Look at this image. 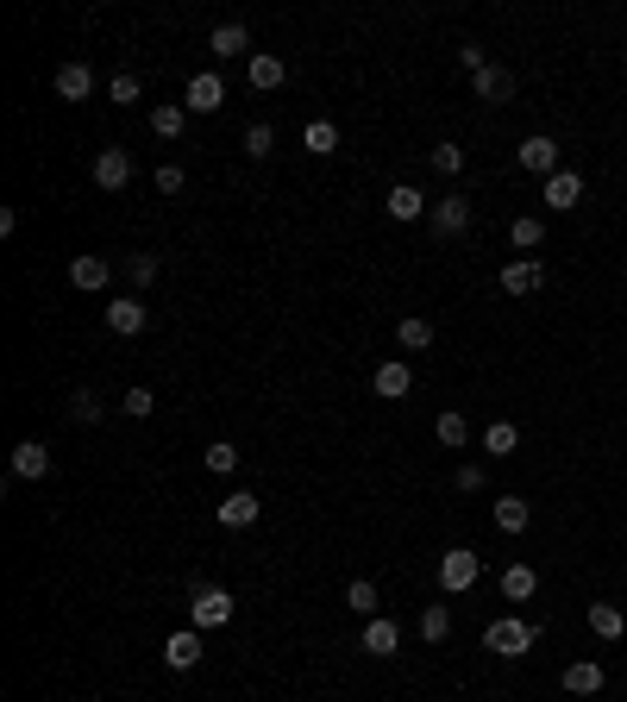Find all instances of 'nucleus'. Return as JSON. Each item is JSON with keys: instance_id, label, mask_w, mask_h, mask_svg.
Masks as SVG:
<instances>
[{"instance_id": "1", "label": "nucleus", "mask_w": 627, "mask_h": 702, "mask_svg": "<svg viewBox=\"0 0 627 702\" xmlns=\"http://www.w3.org/2000/svg\"><path fill=\"white\" fill-rule=\"evenodd\" d=\"M483 646H490L496 659H521V652H533V646H540V627H533V621H521V615H502V621H490Z\"/></svg>"}, {"instance_id": "2", "label": "nucleus", "mask_w": 627, "mask_h": 702, "mask_svg": "<svg viewBox=\"0 0 627 702\" xmlns=\"http://www.w3.org/2000/svg\"><path fill=\"white\" fill-rule=\"evenodd\" d=\"M232 615H239V602H232V590H220V583H207V590L189 596V627H201V634L226 627Z\"/></svg>"}, {"instance_id": "3", "label": "nucleus", "mask_w": 627, "mask_h": 702, "mask_svg": "<svg viewBox=\"0 0 627 702\" xmlns=\"http://www.w3.org/2000/svg\"><path fill=\"white\" fill-rule=\"evenodd\" d=\"M477 577H483V558H477L471 546H452V552H439V590H446V596H464Z\"/></svg>"}, {"instance_id": "4", "label": "nucleus", "mask_w": 627, "mask_h": 702, "mask_svg": "<svg viewBox=\"0 0 627 702\" xmlns=\"http://www.w3.org/2000/svg\"><path fill=\"white\" fill-rule=\"evenodd\" d=\"M427 226L439 239H464V232H471V195H439L427 207Z\"/></svg>"}, {"instance_id": "5", "label": "nucleus", "mask_w": 627, "mask_h": 702, "mask_svg": "<svg viewBox=\"0 0 627 702\" xmlns=\"http://www.w3.org/2000/svg\"><path fill=\"white\" fill-rule=\"evenodd\" d=\"M515 163L527 176H559V138H546V132H533V138H521V151H515Z\"/></svg>"}, {"instance_id": "6", "label": "nucleus", "mask_w": 627, "mask_h": 702, "mask_svg": "<svg viewBox=\"0 0 627 702\" xmlns=\"http://www.w3.org/2000/svg\"><path fill=\"white\" fill-rule=\"evenodd\" d=\"M107 326H113L120 339H138V333L151 326V308H145L138 295H120V301H107Z\"/></svg>"}, {"instance_id": "7", "label": "nucleus", "mask_w": 627, "mask_h": 702, "mask_svg": "<svg viewBox=\"0 0 627 702\" xmlns=\"http://www.w3.org/2000/svg\"><path fill=\"white\" fill-rule=\"evenodd\" d=\"M132 182V151H120V145H107L101 157H95V189H107V195H120Z\"/></svg>"}, {"instance_id": "8", "label": "nucleus", "mask_w": 627, "mask_h": 702, "mask_svg": "<svg viewBox=\"0 0 627 702\" xmlns=\"http://www.w3.org/2000/svg\"><path fill=\"white\" fill-rule=\"evenodd\" d=\"M69 283H76L82 295H95V289L113 283V264H107L101 251H82V257H69Z\"/></svg>"}, {"instance_id": "9", "label": "nucleus", "mask_w": 627, "mask_h": 702, "mask_svg": "<svg viewBox=\"0 0 627 702\" xmlns=\"http://www.w3.org/2000/svg\"><path fill=\"white\" fill-rule=\"evenodd\" d=\"M182 107H189V113H220V107H226V82L214 76V69H201V76H189V95H182Z\"/></svg>"}, {"instance_id": "10", "label": "nucleus", "mask_w": 627, "mask_h": 702, "mask_svg": "<svg viewBox=\"0 0 627 702\" xmlns=\"http://www.w3.org/2000/svg\"><path fill=\"white\" fill-rule=\"evenodd\" d=\"M540 201L552 207V214H571L577 201H584V176L577 170H559V176H546V189H540Z\"/></svg>"}, {"instance_id": "11", "label": "nucleus", "mask_w": 627, "mask_h": 702, "mask_svg": "<svg viewBox=\"0 0 627 702\" xmlns=\"http://www.w3.org/2000/svg\"><path fill=\"white\" fill-rule=\"evenodd\" d=\"M540 283H546L540 257H515V264L502 270V295H540Z\"/></svg>"}, {"instance_id": "12", "label": "nucleus", "mask_w": 627, "mask_h": 702, "mask_svg": "<svg viewBox=\"0 0 627 702\" xmlns=\"http://www.w3.org/2000/svg\"><path fill=\"white\" fill-rule=\"evenodd\" d=\"M201 652H207V646H201V627H182V634L164 640V665H170V671H195Z\"/></svg>"}, {"instance_id": "13", "label": "nucleus", "mask_w": 627, "mask_h": 702, "mask_svg": "<svg viewBox=\"0 0 627 702\" xmlns=\"http://www.w3.org/2000/svg\"><path fill=\"white\" fill-rule=\"evenodd\" d=\"M471 88H477V101H490V107H508V101H515V76H508L502 63L477 69V76H471Z\"/></svg>"}, {"instance_id": "14", "label": "nucleus", "mask_w": 627, "mask_h": 702, "mask_svg": "<svg viewBox=\"0 0 627 702\" xmlns=\"http://www.w3.org/2000/svg\"><path fill=\"white\" fill-rule=\"evenodd\" d=\"M370 389H377L383 402H402V395L414 389V370H408L402 358H383V364H377V377H370Z\"/></svg>"}, {"instance_id": "15", "label": "nucleus", "mask_w": 627, "mask_h": 702, "mask_svg": "<svg viewBox=\"0 0 627 702\" xmlns=\"http://www.w3.org/2000/svg\"><path fill=\"white\" fill-rule=\"evenodd\" d=\"M364 652H370V659H396V652H402V627L389 621V615L364 621Z\"/></svg>"}, {"instance_id": "16", "label": "nucleus", "mask_w": 627, "mask_h": 702, "mask_svg": "<svg viewBox=\"0 0 627 702\" xmlns=\"http://www.w3.org/2000/svg\"><path fill=\"white\" fill-rule=\"evenodd\" d=\"M44 471H51V446H38V439H19V446H13V477L38 483Z\"/></svg>"}, {"instance_id": "17", "label": "nucleus", "mask_w": 627, "mask_h": 702, "mask_svg": "<svg viewBox=\"0 0 627 702\" xmlns=\"http://www.w3.org/2000/svg\"><path fill=\"white\" fill-rule=\"evenodd\" d=\"M245 76H251V88H264V95H270V88H283V82H289V63H283V57H270V51H258V57L245 63Z\"/></svg>"}, {"instance_id": "18", "label": "nucleus", "mask_w": 627, "mask_h": 702, "mask_svg": "<svg viewBox=\"0 0 627 702\" xmlns=\"http://www.w3.org/2000/svg\"><path fill=\"white\" fill-rule=\"evenodd\" d=\"M258 514H264V502H258V496H245V489H239V496H226V502L214 508V521H220V527H251Z\"/></svg>"}, {"instance_id": "19", "label": "nucleus", "mask_w": 627, "mask_h": 702, "mask_svg": "<svg viewBox=\"0 0 627 702\" xmlns=\"http://www.w3.org/2000/svg\"><path fill=\"white\" fill-rule=\"evenodd\" d=\"M57 95L63 101H88V95H95V69H88V63H63L57 69Z\"/></svg>"}, {"instance_id": "20", "label": "nucleus", "mask_w": 627, "mask_h": 702, "mask_svg": "<svg viewBox=\"0 0 627 702\" xmlns=\"http://www.w3.org/2000/svg\"><path fill=\"white\" fill-rule=\"evenodd\" d=\"M602 684H609V671H602L596 659H577V665H565V690H571V696H596Z\"/></svg>"}, {"instance_id": "21", "label": "nucleus", "mask_w": 627, "mask_h": 702, "mask_svg": "<svg viewBox=\"0 0 627 702\" xmlns=\"http://www.w3.org/2000/svg\"><path fill=\"white\" fill-rule=\"evenodd\" d=\"M427 207H433V201L414 189V182H396V189H389V220H421Z\"/></svg>"}, {"instance_id": "22", "label": "nucleus", "mask_w": 627, "mask_h": 702, "mask_svg": "<svg viewBox=\"0 0 627 702\" xmlns=\"http://www.w3.org/2000/svg\"><path fill=\"white\" fill-rule=\"evenodd\" d=\"M590 634L596 640H621L627 634V615H621L615 602H590Z\"/></svg>"}, {"instance_id": "23", "label": "nucleus", "mask_w": 627, "mask_h": 702, "mask_svg": "<svg viewBox=\"0 0 627 702\" xmlns=\"http://www.w3.org/2000/svg\"><path fill=\"white\" fill-rule=\"evenodd\" d=\"M508 245H515V251H527V257H540V245H546V226H540V214H521L515 226H508Z\"/></svg>"}, {"instance_id": "24", "label": "nucleus", "mask_w": 627, "mask_h": 702, "mask_svg": "<svg viewBox=\"0 0 627 702\" xmlns=\"http://www.w3.org/2000/svg\"><path fill=\"white\" fill-rule=\"evenodd\" d=\"M207 51H214V57H245V51H251V32H245V26H232V19H226V26H214V38H207Z\"/></svg>"}, {"instance_id": "25", "label": "nucleus", "mask_w": 627, "mask_h": 702, "mask_svg": "<svg viewBox=\"0 0 627 702\" xmlns=\"http://www.w3.org/2000/svg\"><path fill=\"white\" fill-rule=\"evenodd\" d=\"M533 590H540V571L533 565H508L502 571V596L508 602H533Z\"/></svg>"}, {"instance_id": "26", "label": "nucleus", "mask_w": 627, "mask_h": 702, "mask_svg": "<svg viewBox=\"0 0 627 702\" xmlns=\"http://www.w3.org/2000/svg\"><path fill=\"white\" fill-rule=\"evenodd\" d=\"M515 446H521V427H515V420H490V427H483V452H490V458H508Z\"/></svg>"}, {"instance_id": "27", "label": "nucleus", "mask_w": 627, "mask_h": 702, "mask_svg": "<svg viewBox=\"0 0 627 702\" xmlns=\"http://www.w3.org/2000/svg\"><path fill=\"white\" fill-rule=\"evenodd\" d=\"M345 608H352V615H364V621H377V615H383V596H377V583H370V577H358L352 590H345Z\"/></svg>"}, {"instance_id": "28", "label": "nucleus", "mask_w": 627, "mask_h": 702, "mask_svg": "<svg viewBox=\"0 0 627 702\" xmlns=\"http://www.w3.org/2000/svg\"><path fill=\"white\" fill-rule=\"evenodd\" d=\"M182 126H189V107H182V101L151 107V132H157V138H182Z\"/></svg>"}, {"instance_id": "29", "label": "nucleus", "mask_w": 627, "mask_h": 702, "mask_svg": "<svg viewBox=\"0 0 627 702\" xmlns=\"http://www.w3.org/2000/svg\"><path fill=\"white\" fill-rule=\"evenodd\" d=\"M120 270H126V283H132V295L157 283V257H151V251H132V257H120Z\"/></svg>"}, {"instance_id": "30", "label": "nucleus", "mask_w": 627, "mask_h": 702, "mask_svg": "<svg viewBox=\"0 0 627 702\" xmlns=\"http://www.w3.org/2000/svg\"><path fill=\"white\" fill-rule=\"evenodd\" d=\"M433 433H439V446H452V452H458V446H471V420H464L458 408L439 414V427H433Z\"/></svg>"}, {"instance_id": "31", "label": "nucleus", "mask_w": 627, "mask_h": 702, "mask_svg": "<svg viewBox=\"0 0 627 702\" xmlns=\"http://www.w3.org/2000/svg\"><path fill=\"white\" fill-rule=\"evenodd\" d=\"M101 414H107V402H101L95 389H76V395H69V420H76V427H95Z\"/></svg>"}, {"instance_id": "32", "label": "nucleus", "mask_w": 627, "mask_h": 702, "mask_svg": "<svg viewBox=\"0 0 627 702\" xmlns=\"http://www.w3.org/2000/svg\"><path fill=\"white\" fill-rule=\"evenodd\" d=\"M396 345H402V351H427V345H433V320L408 314V320L396 326Z\"/></svg>"}, {"instance_id": "33", "label": "nucleus", "mask_w": 627, "mask_h": 702, "mask_svg": "<svg viewBox=\"0 0 627 702\" xmlns=\"http://www.w3.org/2000/svg\"><path fill=\"white\" fill-rule=\"evenodd\" d=\"M527 521H533V508H527L521 496H502V502H496V527H502V533H527Z\"/></svg>"}, {"instance_id": "34", "label": "nucleus", "mask_w": 627, "mask_h": 702, "mask_svg": "<svg viewBox=\"0 0 627 702\" xmlns=\"http://www.w3.org/2000/svg\"><path fill=\"white\" fill-rule=\"evenodd\" d=\"M446 634H452V608H446V602H427V608H421V640L439 646Z\"/></svg>"}, {"instance_id": "35", "label": "nucleus", "mask_w": 627, "mask_h": 702, "mask_svg": "<svg viewBox=\"0 0 627 702\" xmlns=\"http://www.w3.org/2000/svg\"><path fill=\"white\" fill-rule=\"evenodd\" d=\"M301 145H308L314 157H333V151H339V126H333V120H314L308 132H301Z\"/></svg>"}, {"instance_id": "36", "label": "nucleus", "mask_w": 627, "mask_h": 702, "mask_svg": "<svg viewBox=\"0 0 627 702\" xmlns=\"http://www.w3.org/2000/svg\"><path fill=\"white\" fill-rule=\"evenodd\" d=\"M151 408H157V395H151L145 383H132V389L120 395V414H132V420H151Z\"/></svg>"}, {"instance_id": "37", "label": "nucleus", "mask_w": 627, "mask_h": 702, "mask_svg": "<svg viewBox=\"0 0 627 702\" xmlns=\"http://www.w3.org/2000/svg\"><path fill=\"white\" fill-rule=\"evenodd\" d=\"M270 151H276V126H270V120H258V126L245 132V157H258V163H264Z\"/></svg>"}, {"instance_id": "38", "label": "nucleus", "mask_w": 627, "mask_h": 702, "mask_svg": "<svg viewBox=\"0 0 627 702\" xmlns=\"http://www.w3.org/2000/svg\"><path fill=\"white\" fill-rule=\"evenodd\" d=\"M207 471H239V446H232V439H214V446H207Z\"/></svg>"}, {"instance_id": "39", "label": "nucleus", "mask_w": 627, "mask_h": 702, "mask_svg": "<svg viewBox=\"0 0 627 702\" xmlns=\"http://www.w3.org/2000/svg\"><path fill=\"white\" fill-rule=\"evenodd\" d=\"M107 95L120 101V107H138V76H132V69H120V76L107 82Z\"/></svg>"}, {"instance_id": "40", "label": "nucleus", "mask_w": 627, "mask_h": 702, "mask_svg": "<svg viewBox=\"0 0 627 702\" xmlns=\"http://www.w3.org/2000/svg\"><path fill=\"white\" fill-rule=\"evenodd\" d=\"M433 170H439V176H458V170H464V151H458V145H439V151H433Z\"/></svg>"}, {"instance_id": "41", "label": "nucleus", "mask_w": 627, "mask_h": 702, "mask_svg": "<svg viewBox=\"0 0 627 702\" xmlns=\"http://www.w3.org/2000/svg\"><path fill=\"white\" fill-rule=\"evenodd\" d=\"M157 195H182V170H176V163L157 170Z\"/></svg>"}, {"instance_id": "42", "label": "nucleus", "mask_w": 627, "mask_h": 702, "mask_svg": "<svg viewBox=\"0 0 627 702\" xmlns=\"http://www.w3.org/2000/svg\"><path fill=\"white\" fill-rule=\"evenodd\" d=\"M458 489H464V496H477V489H483V464H464V471H458Z\"/></svg>"}, {"instance_id": "43", "label": "nucleus", "mask_w": 627, "mask_h": 702, "mask_svg": "<svg viewBox=\"0 0 627 702\" xmlns=\"http://www.w3.org/2000/svg\"><path fill=\"white\" fill-rule=\"evenodd\" d=\"M458 63L471 69V76H477V69H490V57H483V44H464V51H458Z\"/></svg>"}]
</instances>
